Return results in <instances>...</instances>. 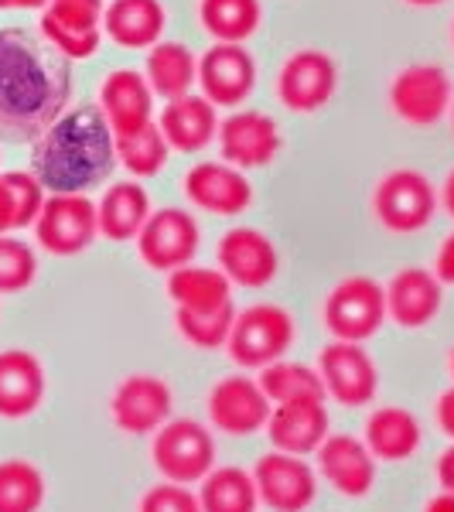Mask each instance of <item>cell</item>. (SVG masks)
Instances as JSON below:
<instances>
[{
	"label": "cell",
	"mask_w": 454,
	"mask_h": 512,
	"mask_svg": "<svg viewBox=\"0 0 454 512\" xmlns=\"http://www.w3.org/2000/svg\"><path fill=\"white\" fill-rule=\"evenodd\" d=\"M151 458L164 475V482H202L216 465V437L209 434V427L192 417L168 420V424L154 431Z\"/></svg>",
	"instance_id": "cell-3"
},
{
	"label": "cell",
	"mask_w": 454,
	"mask_h": 512,
	"mask_svg": "<svg viewBox=\"0 0 454 512\" xmlns=\"http://www.w3.org/2000/svg\"><path fill=\"white\" fill-rule=\"evenodd\" d=\"M38 28H41V38L59 55H65V59H89V55H96L99 38H103V31H69L48 21H41Z\"/></svg>",
	"instance_id": "cell-40"
},
{
	"label": "cell",
	"mask_w": 454,
	"mask_h": 512,
	"mask_svg": "<svg viewBox=\"0 0 454 512\" xmlns=\"http://www.w3.org/2000/svg\"><path fill=\"white\" fill-rule=\"evenodd\" d=\"M96 216L99 233L113 243H127V239H137L147 216H151V198L137 181H117L96 205Z\"/></svg>",
	"instance_id": "cell-27"
},
{
	"label": "cell",
	"mask_w": 454,
	"mask_h": 512,
	"mask_svg": "<svg viewBox=\"0 0 454 512\" xmlns=\"http://www.w3.org/2000/svg\"><path fill=\"white\" fill-rule=\"evenodd\" d=\"M14 229V202H11V192H7L4 178H0V236Z\"/></svg>",
	"instance_id": "cell-44"
},
{
	"label": "cell",
	"mask_w": 454,
	"mask_h": 512,
	"mask_svg": "<svg viewBox=\"0 0 454 512\" xmlns=\"http://www.w3.org/2000/svg\"><path fill=\"white\" fill-rule=\"evenodd\" d=\"M448 369H451V376H454V349H451V359H448Z\"/></svg>",
	"instance_id": "cell-49"
},
{
	"label": "cell",
	"mask_w": 454,
	"mask_h": 512,
	"mask_svg": "<svg viewBox=\"0 0 454 512\" xmlns=\"http://www.w3.org/2000/svg\"><path fill=\"white\" fill-rule=\"evenodd\" d=\"M99 233L96 202L89 195H48L35 219V236L52 256H76L89 250Z\"/></svg>",
	"instance_id": "cell-6"
},
{
	"label": "cell",
	"mask_w": 454,
	"mask_h": 512,
	"mask_svg": "<svg viewBox=\"0 0 454 512\" xmlns=\"http://www.w3.org/2000/svg\"><path fill=\"white\" fill-rule=\"evenodd\" d=\"M0 7H21V11H35V7H48V0H0Z\"/></svg>",
	"instance_id": "cell-47"
},
{
	"label": "cell",
	"mask_w": 454,
	"mask_h": 512,
	"mask_svg": "<svg viewBox=\"0 0 454 512\" xmlns=\"http://www.w3.org/2000/svg\"><path fill=\"white\" fill-rule=\"evenodd\" d=\"M236 321V308L212 311V315H192V311H175V328L178 335L185 338L195 349H222L229 342V332H233Z\"/></svg>",
	"instance_id": "cell-35"
},
{
	"label": "cell",
	"mask_w": 454,
	"mask_h": 512,
	"mask_svg": "<svg viewBox=\"0 0 454 512\" xmlns=\"http://www.w3.org/2000/svg\"><path fill=\"white\" fill-rule=\"evenodd\" d=\"M168 297L175 301V311H192V315H212L233 304V280L222 270L209 267H185L168 274Z\"/></svg>",
	"instance_id": "cell-25"
},
{
	"label": "cell",
	"mask_w": 454,
	"mask_h": 512,
	"mask_svg": "<svg viewBox=\"0 0 454 512\" xmlns=\"http://www.w3.org/2000/svg\"><path fill=\"white\" fill-rule=\"evenodd\" d=\"M260 390L267 393L270 403H297V400H325V383H321L318 369L304 366V362L277 359L260 369Z\"/></svg>",
	"instance_id": "cell-31"
},
{
	"label": "cell",
	"mask_w": 454,
	"mask_h": 512,
	"mask_svg": "<svg viewBox=\"0 0 454 512\" xmlns=\"http://www.w3.org/2000/svg\"><path fill=\"white\" fill-rule=\"evenodd\" d=\"M441 311V280L431 270L407 267L386 287V315L400 328H424Z\"/></svg>",
	"instance_id": "cell-23"
},
{
	"label": "cell",
	"mask_w": 454,
	"mask_h": 512,
	"mask_svg": "<svg viewBox=\"0 0 454 512\" xmlns=\"http://www.w3.org/2000/svg\"><path fill=\"white\" fill-rule=\"evenodd\" d=\"M253 482H257L260 502H267L274 512H304L318 495L315 468L301 454L287 451L263 454L253 468Z\"/></svg>",
	"instance_id": "cell-10"
},
{
	"label": "cell",
	"mask_w": 454,
	"mask_h": 512,
	"mask_svg": "<svg viewBox=\"0 0 454 512\" xmlns=\"http://www.w3.org/2000/svg\"><path fill=\"white\" fill-rule=\"evenodd\" d=\"M158 127L175 151L195 154L219 134V117H216V106H212L209 99L188 93V96L168 99V106L161 110Z\"/></svg>",
	"instance_id": "cell-24"
},
{
	"label": "cell",
	"mask_w": 454,
	"mask_h": 512,
	"mask_svg": "<svg viewBox=\"0 0 454 512\" xmlns=\"http://www.w3.org/2000/svg\"><path fill=\"white\" fill-rule=\"evenodd\" d=\"M373 205H376V219L390 233H417V229H424L434 219L437 192L420 171L396 168L376 185Z\"/></svg>",
	"instance_id": "cell-7"
},
{
	"label": "cell",
	"mask_w": 454,
	"mask_h": 512,
	"mask_svg": "<svg viewBox=\"0 0 454 512\" xmlns=\"http://www.w3.org/2000/svg\"><path fill=\"white\" fill-rule=\"evenodd\" d=\"M451 120H454V96H451Z\"/></svg>",
	"instance_id": "cell-50"
},
{
	"label": "cell",
	"mask_w": 454,
	"mask_h": 512,
	"mask_svg": "<svg viewBox=\"0 0 454 512\" xmlns=\"http://www.w3.org/2000/svg\"><path fill=\"white\" fill-rule=\"evenodd\" d=\"M366 448L376 461H407L420 448V424L410 410L383 407L366 420Z\"/></svg>",
	"instance_id": "cell-28"
},
{
	"label": "cell",
	"mask_w": 454,
	"mask_h": 512,
	"mask_svg": "<svg viewBox=\"0 0 454 512\" xmlns=\"http://www.w3.org/2000/svg\"><path fill=\"white\" fill-rule=\"evenodd\" d=\"M318 376L325 393L342 407H366L379 390V373L362 342H335L325 345L318 355Z\"/></svg>",
	"instance_id": "cell-8"
},
{
	"label": "cell",
	"mask_w": 454,
	"mask_h": 512,
	"mask_svg": "<svg viewBox=\"0 0 454 512\" xmlns=\"http://www.w3.org/2000/svg\"><path fill=\"white\" fill-rule=\"evenodd\" d=\"M434 277L441 280V284H454V233H451V236H444L441 250H437Z\"/></svg>",
	"instance_id": "cell-41"
},
{
	"label": "cell",
	"mask_w": 454,
	"mask_h": 512,
	"mask_svg": "<svg viewBox=\"0 0 454 512\" xmlns=\"http://www.w3.org/2000/svg\"><path fill=\"white\" fill-rule=\"evenodd\" d=\"M140 260L151 270L171 274V270L192 263L198 253V222L185 209H158L137 233Z\"/></svg>",
	"instance_id": "cell-11"
},
{
	"label": "cell",
	"mask_w": 454,
	"mask_h": 512,
	"mask_svg": "<svg viewBox=\"0 0 454 512\" xmlns=\"http://www.w3.org/2000/svg\"><path fill=\"white\" fill-rule=\"evenodd\" d=\"M294 345V318L280 304H253L239 311L229 332V359L243 369H263L270 362L284 359Z\"/></svg>",
	"instance_id": "cell-4"
},
{
	"label": "cell",
	"mask_w": 454,
	"mask_h": 512,
	"mask_svg": "<svg viewBox=\"0 0 454 512\" xmlns=\"http://www.w3.org/2000/svg\"><path fill=\"white\" fill-rule=\"evenodd\" d=\"M198 86L212 106H239L257 86V65L243 45L216 41L198 59Z\"/></svg>",
	"instance_id": "cell-15"
},
{
	"label": "cell",
	"mask_w": 454,
	"mask_h": 512,
	"mask_svg": "<svg viewBox=\"0 0 454 512\" xmlns=\"http://www.w3.org/2000/svg\"><path fill=\"white\" fill-rule=\"evenodd\" d=\"M209 420L212 427L229 437H250L267 427L274 403L250 376H226L209 393Z\"/></svg>",
	"instance_id": "cell-12"
},
{
	"label": "cell",
	"mask_w": 454,
	"mask_h": 512,
	"mask_svg": "<svg viewBox=\"0 0 454 512\" xmlns=\"http://www.w3.org/2000/svg\"><path fill=\"white\" fill-rule=\"evenodd\" d=\"M318 472L345 499H362L376 485V458L362 437L328 434L318 448Z\"/></svg>",
	"instance_id": "cell-16"
},
{
	"label": "cell",
	"mask_w": 454,
	"mask_h": 512,
	"mask_svg": "<svg viewBox=\"0 0 454 512\" xmlns=\"http://www.w3.org/2000/svg\"><path fill=\"white\" fill-rule=\"evenodd\" d=\"M137 512H202V502H198V492H188V485L161 482L144 492Z\"/></svg>",
	"instance_id": "cell-39"
},
{
	"label": "cell",
	"mask_w": 454,
	"mask_h": 512,
	"mask_svg": "<svg viewBox=\"0 0 454 512\" xmlns=\"http://www.w3.org/2000/svg\"><path fill=\"white\" fill-rule=\"evenodd\" d=\"M38 274V256L28 243L14 236H0V294H18L31 287Z\"/></svg>",
	"instance_id": "cell-36"
},
{
	"label": "cell",
	"mask_w": 454,
	"mask_h": 512,
	"mask_svg": "<svg viewBox=\"0 0 454 512\" xmlns=\"http://www.w3.org/2000/svg\"><path fill=\"white\" fill-rule=\"evenodd\" d=\"M198 18H202V28L216 41L243 45L260 28L263 11L260 0H202Z\"/></svg>",
	"instance_id": "cell-32"
},
{
	"label": "cell",
	"mask_w": 454,
	"mask_h": 512,
	"mask_svg": "<svg viewBox=\"0 0 454 512\" xmlns=\"http://www.w3.org/2000/svg\"><path fill=\"white\" fill-rule=\"evenodd\" d=\"M202 512H257V482L243 468H212L198 489Z\"/></svg>",
	"instance_id": "cell-30"
},
{
	"label": "cell",
	"mask_w": 454,
	"mask_h": 512,
	"mask_svg": "<svg viewBox=\"0 0 454 512\" xmlns=\"http://www.w3.org/2000/svg\"><path fill=\"white\" fill-rule=\"evenodd\" d=\"M335 86H338L335 59L328 52H318V48H301V52H294L277 76L280 103L294 113L321 110V106L335 96Z\"/></svg>",
	"instance_id": "cell-13"
},
{
	"label": "cell",
	"mask_w": 454,
	"mask_h": 512,
	"mask_svg": "<svg viewBox=\"0 0 454 512\" xmlns=\"http://www.w3.org/2000/svg\"><path fill=\"white\" fill-rule=\"evenodd\" d=\"M45 475L31 461H0V512H38L45 506Z\"/></svg>",
	"instance_id": "cell-33"
},
{
	"label": "cell",
	"mask_w": 454,
	"mask_h": 512,
	"mask_svg": "<svg viewBox=\"0 0 454 512\" xmlns=\"http://www.w3.org/2000/svg\"><path fill=\"white\" fill-rule=\"evenodd\" d=\"M277 250L260 229L236 226L219 239V270L236 287H267L277 277Z\"/></svg>",
	"instance_id": "cell-18"
},
{
	"label": "cell",
	"mask_w": 454,
	"mask_h": 512,
	"mask_svg": "<svg viewBox=\"0 0 454 512\" xmlns=\"http://www.w3.org/2000/svg\"><path fill=\"white\" fill-rule=\"evenodd\" d=\"M45 400V369L31 352H0V417H31Z\"/></svg>",
	"instance_id": "cell-22"
},
{
	"label": "cell",
	"mask_w": 454,
	"mask_h": 512,
	"mask_svg": "<svg viewBox=\"0 0 454 512\" xmlns=\"http://www.w3.org/2000/svg\"><path fill=\"white\" fill-rule=\"evenodd\" d=\"M117 168V137L103 110L76 106L65 110L35 140L31 171L52 195H86L103 185Z\"/></svg>",
	"instance_id": "cell-2"
},
{
	"label": "cell",
	"mask_w": 454,
	"mask_h": 512,
	"mask_svg": "<svg viewBox=\"0 0 454 512\" xmlns=\"http://www.w3.org/2000/svg\"><path fill=\"white\" fill-rule=\"evenodd\" d=\"M171 386L161 376L137 373L113 390L110 414L123 434H154L171 420Z\"/></svg>",
	"instance_id": "cell-14"
},
{
	"label": "cell",
	"mask_w": 454,
	"mask_h": 512,
	"mask_svg": "<svg viewBox=\"0 0 454 512\" xmlns=\"http://www.w3.org/2000/svg\"><path fill=\"white\" fill-rule=\"evenodd\" d=\"M72 99L69 59L41 35L0 28V140L35 144Z\"/></svg>",
	"instance_id": "cell-1"
},
{
	"label": "cell",
	"mask_w": 454,
	"mask_h": 512,
	"mask_svg": "<svg viewBox=\"0 0 454 512\" xmlns=\"http://www.w3.org/2000/svg\"><path fill=\"white\" fill-rule=\"evenodd\" d=\"M424 512H454V492H437L431 502H427Z\"/></svg>",
	"instance_id": "cell-45"
},
{
	"label": "cell",
	"mask_w": 454,
	"mask_h": 512,
	"mask_svg": "<svg viewBox=\"0 0 454 512\" xmlns=\"http://www.w3.org/2000/svg\"><path fill=\"white\" fill-rule=\"evenodd\" d=\"M171 154V144L164 140L158 123H147L144 130L127 137H117V161H123V168L137 178H154L164 171Z\"/></svg>",
	"instance_id": "cell-34"
},
{
	"label": "cell",
	"mask_w": 454,
	"mask_h": 512,
	"mask_svg": "<svg viewBox=\"0 0 454 512\" xmlns=\"http://www.w3.org/2000/svg\"><path fill=\"white\" fill-rule=\"evenodd\" d=\"M164 21L161 0H110L103 11V31L123 48H154Z\"/></svg>",
	"instance_id": "cell-26"
},
{
	"label": "cell",
	"mask_w": 454,
	"mask_h": 512,
	"mask_svg": "<svg viewBox=\"0 0 454 512\" xmlns=\"http://www.w3.org/2000/svg\"><path fill=\"white\" fill-rule=\"evenodd\" d=\"M441 198H444V209H448V212H451V219H454V171L448 175V181H444Z\"/></svg>",
	"instance_id": "cell-46"
},
{
	"label": "cell",
	"mask_w": 454,
	"mask_h": 512,
	"mask_svg": "<svg viewBox=\"0 0 454 512\" xmlns=\"http://www.w3.org/2000/svg\"><path fill=\"white\" fill-rule=\"evenodd\" d=\"M451 41H454V24H451Z\"/></svg>",
	"instance_id": "cell-51"
},
{
	"label": "cell",
	"mask_w": 454,
	"mask_h": 512,
	"mask_svg": "<svg viewBox=\"0 0 454 512\" xmlns=\"http://www.w3.org/2000/svg\"><path fill=\"white\" fill-rule=\"evenodd\" d=\"M407 4H414V7H434V4H441V0H407Z\"/></svg>",
	"instance_id": "cell-48"
},
{
	"label": "cell",
	"mask_w": 454,
	"mask_h": 512,
	"mask_svg": "<svg viewBox=\"0 0 454 512\" xmlns=\"http://www.w3.org/2000/svg\"><path fill=\"white\" fill-rule=\"evenodd\" d=\"M11 192V202H14V229H28L35 226L41 205H45V185L35 178V171H7L0 175Z\"/></svg>",
	"instance_id": "cell-37"
},
{
	"label": "cell",
	"mask_w": 454,
	"mask_h": 512,
	"mask_svg": "<svg viewBox=\"0 0 454 512\" xmlns=\"http://www.w3.org/2000/svg\"><path fill=\"white\" fill-rule=\"evenodd\" d=\"M437 482L444 492H454V444H448L437 458Z\"/></svg>",
	"instance_id": "cell-43"
},
{
	"label": "cell",
	"mask_w": 454,
	"mask_h": 512,
	"mask_svg": "<svg viewBox=\"0 0 454 512\" xmlns=\"http://www.w3.org/2000/svg\"><path fill=\"white\" fill-rule=\"evenodd\" d=\"M451 79L441 65H407L390 82V106L403 123L427 127L451 110Z\"/></svg>",
	"instance_id": "cell-9"
},
{
	"label": "cell",
	"mask_w": 454,
	"mask_h": 512,
	"mask_svg": "<svg viewBox=\"0 0 454 512\" xmlns=\"http://www.w3.org/2000/svg\"><path fill=\"white\" fill-rule=\"evenodd\" d=\"M219 147L226 164L236 168H267L280 154V127L274 117L257 110H239L219 123Z\"/></svg>",
	"instance_id": "cell-17"
},
{
	"label": "cell",
	"mask_w": 454,
	"mask_h": 512,
	"mask_svg": "<svg viewBox=\"0 0 454 512\" xmlns=\"http://www.w3.org/2000/svg\"><path fill=\"white\" fill-rule=\"evenodd\" d=\"M99 110H103L106 123H110L113 137H127L144 130L154 113V89L140 72L117 69L110 72L99 89Z\"/></svg>",
	"instance_id": "cell-19"
},
{
	"label": "cell",
	"mask_w": 454,
	"mask_h": 512,
	"mask_svg": "<svg viewBox=\"0 0 454 512\" xmlns=\"http://www.w3.org/2000/svg\"><path fill=\"white\" fill-rule=\"evenodd\" d=\"M103 11V0H48L41 21L69 31H99L103 28Z\"/></svg>",
	"instance_id": "cell-38"
},
{
	"label": "cell",
	"mask_w": 454,
	"mask_h": 512,
	"mask_svg": "<svg viewBox=\"0 0 454 512\" xmlns=\"http://www.w3.org/2000/svg\"><path fill=\"white\" fill-rule=\"evenodd\" d=\"M267 434L274 451L287 454H311L321 448L328 437V410L325 400H297V403H274L267 420Z\"/></svg>",
	"instance_id": "cell-21"
},
{
	"label": "cell",
	"mask_w": 454,
	"mask_h": 512,
	"mask_svg": "<svg viewBox=\"0 0 454 512\" xmlns=\"http://www.w3.org/2000/svg\"><path fill=\"white\" fill-rule=\"evenodd\" d=\"M437 424H441L444 434L454 437V386H448L437 400Z\"/></svg>",
	"instance_id": "cell-42"
},
{
	"label": "cell",
	"mask_w": 454,
	"mask_h": 512,
	"mask_svg": "<svg viewBox=\"0 0 454 512\" xmlns=\"http://www.w3.org/2000/svg\"><path fill=\"white\" fill-rule=\"evenodd\" d=\"M185 195L205 212H216V216H239V212L250 209L253 185L246 181L243 171L233 168V164L205 161V164H195V168L185 175Z\"/></svg>",
	"instance_id": "cell-20"
},
{
	"label": "cell",
	"mask_w": 454,
	"mask_h": 512,
	"mask_svg": "<svg viewBox=\"0 0 454 512\" xmlns=\"http://www.w3.org/2000/svg\"><path fill=\"white\" fill-rule=\"evenodd\" d=\"M386 321V287L373 277H345L325 297V325L338 342H366Z\"/></svg>",
	"instance_id": "cell-5"
},
{
	"label": "cell",
	"mask_w": 454,
	"mask_h": 512,
	"mask_svg": "<svg viewBox=\"0 0 454 512\" xmlns=\"http://www.w3.org/2000/svg\"><path fill=\"white\" fill-rule=\"evenodd\" d=\"M147 82H151L154 96L178 99L188 96L198 82V59L188 52L181 41H158L147 55Z\"/></svg>",
	"instance_id": "cell-29"
}]
</instances>
